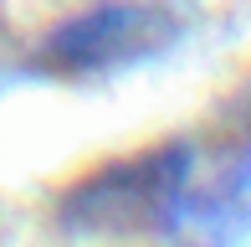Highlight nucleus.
I'll return each instance as SVG.
<instances>
[{
  "label": "nucleus",
  "mask_w": 251,
  "mask_h": 247,
  "mask_svg": "<svg viewBox=\"0 0 251 247\" xmlns=\"http://www.w3.org/2000/svg\"><path fill=\"white\" fill-rule=\"evenodd\" d=\"M185 170H190V154L179 144L113 160L98 175H87V181H77L67 190L62 216L77 232H144V227H159L179 201Z\"/></svg>",
  "instance_id": "obj_1"
},
{
  "label": "nucleus",
  "mask_w": 251,
  "mask_h": 247,
  "mask_svg": "<svg viewBox=\"0 0 251 247\" xmlns=\"http://www.w3.org/2000/svg\"><path fill=\"white\" fill-rule=\"evenodd\" d=\"M164 36H169V26H164L159 10L108 5V10L67 21L47 41V67H56V72H98V67L133 62L144 52L164 47Z\"/></svg>",
  "instance_id": "obj_2"
}]
</instances>
